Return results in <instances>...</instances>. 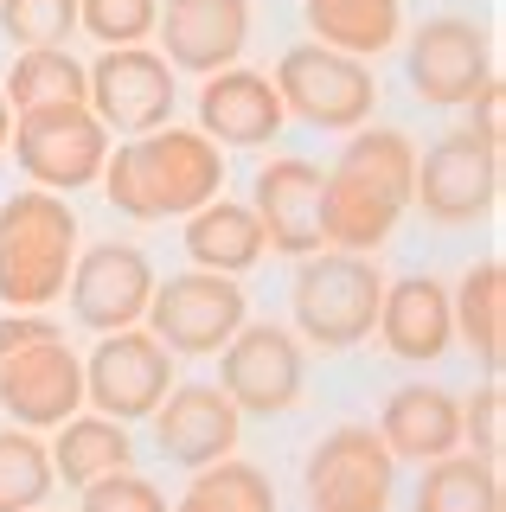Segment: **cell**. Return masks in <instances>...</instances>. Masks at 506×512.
I'll list each match as a JSON object with an SVG mask.
<instances>
[{
    "label": "cell",
    "instance_id": "83f0119b",
    "mask_svg": "<svg viewBox=\"0 0 506 512\" xmlns=\"http://www.w3.org/2000/svg\"><path fill=\"white\" fill-rule=\"evenodd\" d=\"M52 103H84V64L71 52H20L7 77V109L26 116V109H52Z\"/></svg>",
    "mask_w": 506,
    "mask_h": 512
},
{
    "label": "cell",
    "instance_id": "603a6c76",
    "mask_svg": "<svg viewBox=\"0 0 506 512\" xmlns=\"http://www.w3.org/2000/svg\"><path fill=\"white\" fill-rule=\"evenodd\" d=\"M302 13L314 26V45L346 52V58H378L398 39L404 0H302Z\"/></svg>",
    "mask_w": 506,
    "mask_h": 512
},
{
    "label": "cell",
    "instance_id": "5b68a950",
    "mask_svg": "<svg viewBox=\"0 0 506 512\" xmlns=\"http://www.w3.org/2000/svg\"><path fill=\"white\" fill-rule=\"evenodd\" d=\"M13 160L45 186V192H77L90 180H103L109 160V128L97 122L90 103H52V109H26L13 116Z\"/></svg>",
    "mask_w": 506,
    "mask_h": 512
},
{
    "label": "cell",
    "instance_id": "d590c367",
    "mask_svg": "<svg viewBox=\"0 0 506 512\" xmlns=\"http://www.w3.org/2000/svg\"><path fill=\"white\" fill-rule=\"evenodd\" d=\"M314 512H372V506H340V500H308Z\"/></svg>",
    "mask_w": 506,
    "mask_h": 512
},
{
    "label": "cell",
    "instance_id": "ac0fdd59",
    "mask_svg": "<svg viewBox=\"0 0 506 512\" xmlns=\"http://www.w3.org/2000/svg\"><path fill=\"white\" fill-rule=\"evenodd\" d=\"M282 128V96L263 71H244V64H225V71L205 77L199 90V135L218 141V148H263Z\"/></svg>",
    "mask_w": 506,
    "mask_h": 512
},
{
    "label": "cell",
    "instance_id": "8d00e7d4",
    "mask_svg": "<svg viewBox=\"0 0 506 512\" xmlns=\"http://www.w3.org/2000/svg\"><path fill=\"white\" fill-rule=\"evenodd\" d=\"M33 512H39V506H33Z\"/></svg>",
    "mask_w": 506,
    "mask_h": 512
},
{
    "label": "cell",
    "instance_id": "e0dca14e",
    "mask_svg": "<svg viewBox=\"0 0 506 512\" xmlns=\"http://www.w3.org/2000/svg\"><path fill=\"white\" fill-rule=\"evenodd\" d=\"M154 32L167 45V64H180L193 77H212L225 64H237V52H244L250 7L244 0H167Z\"/></svg>",
    "mask_w": 506,
    "mask_h": 512
},
{
    "label": "cell",
    "instance_id": "f546056e",
    "mask_svg": "<svg viewBox=\"0 0 506 512\" xmlns=\"http://www.w3.org/2000/svg\"><path fill=\"white\" fill-rule=\"evenodd\" d=\"M0 32L20 52H58L77 32V0H0Z\"/></svg>",
    "mask_w": 506,
    "mask_h": 512
},
{
    "label": "cell",
    "instance_id": "d6986e66",
    "mask_svg": "<svg viewBox=\"0 0 506 512\" xmlns=\"http://www.w3.org/2000/svg\"><path fill=\"white\" fill-rule=\"evenodd\" d=\"M250 212L263 224V244L282 256H314L321 250V167L314 160H270L257 173Z\"/></svg>",
    "mask_w": 506,
    "mask_h": 512
},
{
    "label": "cell",
    "instance_id": "484cf974",
    "mask_svg": "<svg viewBox=\"0 0 506 512\" xmlns=\"http://www.w3.org/2000/svg\"><path fill=\"white\" fill-rule=\"evenodd\" d=\"M417 512H506L500 500V468L481 455H436L423 461L417 480Z\"/></svg>",
    "mask_w": 506,
    "mask_h": 512
},
{
    "label": "cell",
    "instance_id": "4dcf8cb0",
    "mask_svg": "<svg viewBox=\"0 0 506 512\" xmlns=\"http://www.w3.org/2000/svg\"><path fill=\"white\" fill-rule=\"evenodd\" d=\"M161 20L154 0H77V26L103 45H141Z\"/></svg>",
    "mask_w": 506,
    "mask_h": 512
},
{
    "label": "cell",
    "instance_id": "f1b7e54d",
    "mask_svg": "<svg viewBox=\"0 0 506 512\" xmlns=\"http://www.w3.org/2000/svg\"><path fill=\"white\" fill-rule=\"evenodd\" d=\"M52 487V448H39L33 429H0V512H33Z\"/></svg>",
    "mask_w": 506,
    "mask_h": 512
},
{
    "label": "cell",
    "instance_id": "44dd1931",
    "mask_svg": "<svg viewBox=\"0 0 506 512\" xmlns=\"http://www.w3.org/2000/svg\"><path fill=\"white\" fill-rule=\"evenodd\" d=\"M378 442L391 448V461H436L462 448V404L436 384H404L378 416Z\"/></svg>",
    "mask_w": 506,
    "mask_h": 512
},
{
    "label": "cell",
    "instance_id": "8fae6325",
    "mask_svg": "<svg viewBox=\"0 0 506 512\" xmlns=\"http://www.w3.org/2000/svg\"><path fill=\"white\" fill-rule=\"evenodd\" d=\"M173 391V352L141 327L103 333V346L84 359V397L103 416L129 423V416H154V404Z\"/></svg>",
    "mask_w": 506,
    "mask_h": 512
},
{
    "label": "cell",
    "instance_id": "9c48e42d",
    "mask_svg": "<svg viewBox=\"0 0 506 512\" xmlns=\"http://www.w3.org/2000/svg\"><path fill=\"white\" fill-rule=\"evenodd\" d=\"M84 103L97 109V122L116 128V135H148V128H167L173 64L161 52H141V45H109V52L84 71Z\"/></svg>",
    "mask_w": 506,
    "mask_h": 512
},
{
    "label": "cell",
    "instance_id": "d4e9b609",
    "mask_svg": "<svg viewBox=\"0 0 506 512\" xmlns=\"http://www.w3.org/2000/svg\"><path fill=\"white\" fill-rule=\"evenodd\" d=\"M449 314H455V333L474 346V359L487 372H500V359H506V269L494 256L462 276V288L449 295Z\"/></svg>",
    "mask_w": 506,
    "mask_h": 512
},
{
    "label": "cell",
    "instance_id": "4316f807",
    "mask_svg": "<svg viewBox=\"0 0 506 512\" xmlns=\"http://www.w3.org/2000/svg\"><path fill=\"white\" fill-rule=\"evenodd\" d=\"M173 512H276V487L263 468L250 461H212V468H193V487Z\"/></svg>",
    "mask_w": 506,
    "mask_h": 512
},
{
    "label": "cell",
    "instance_id": "30bf717a",
    "mask_svg": "<svg viewBox=\"0 0 506 512\" xmlns=\"http://www.w3.org/2000/svg\"><path fill=\"white\" fill-rule=\"evenodd\" d=\"M410 199L423 205V218L436 224H474L494 212L500 199V154L487 141H474L468 128L462 135H442L430 154L417 160L410 173Z\"/></svg>",
    "mask_w": 506,
    "mask_h": 512
},
{
    "label": "cell",
    "instance_id": "7c38bea8",
    "mask_svg": "<svg viewBox=\"0 0 506 512\" xmlns=\"http://www.w3.org/2000/svg\"><path fill=\"white\" fill-rule=\"evenodd\" d=\"M218 359V391L250 416H282L302 397V346L282 327H237Z\"/></svg>",
    "mask_w": 506,
    "mask_h": 512
},
{
    "label": "cell",
    "instance_id": "8992f818",
    "mask_svg": "<svg viewBox=\"0 0 506 512\" xmlns=\"http://www.w3.org/2000/svg\"><path fill=\"white\" fill-rule=\"evenodd\" d=\"M141 320L173 359H205L244 327V288L231 276H212V269H186V276L154 282Z\"/></svg>",
    "mask_w": 506,
    "mask_h": 512
},
{
    "label": "cell",
    "instance_id": "9a60e30c",
    "mask_svg": "<svg viewBox=\"0 0 506 512\" xmlns=\"http://www.w3.org/2000/svg\"><path fill=\"white\" fill-rule=\"evenodd\" d=\"M237 429H244V410H237L218 384H173L161 404H154L161 455L180 461V468H212V461H225L237 448Z\"/></svg>",
    "mask_w": 506,
    "mask_h": 512
},
{
    "label": "cell",
    "instance_id": "e575fe53",
    "mask_svg": "<svg viewBox=\"0 0 506 512\" xmlns=\"http://www.w3.org/2000/svg\"><path fill=\"white\" fill-rule=\"evenodd\" d=\"M7 135H13V109H7V90H0V148H7Z\"/></svg>",
    "mask_w": 506,
    "mask_h": 512
},
{
    "label": "cell",
    "instance_id": "cb8c5ba5",
    "mask_svg": "<svg viewBox=\"0 0 506 512\" xmlns=\"http://www.w3.org/2000/svg\"><path fill=\"white\" fill-rule=\"evenodd\" d=\"M135 448H129V429L116 423V416H65L58 423V448H52V474L65 480V487L84 493L90 480L129 468Z\"/></svg>",
    "mask_w": 506,
    "mask_h": 512
},
{
    "label": "cell",
    "instance_id": "7402d4cb",
    "mask_svg": "<svg viewBox=\"0 0 506 512\" xmlns=\"http://www.w3.org/2000/svg\"><path fill=\"white\" fill-rule=\"evenodd\" d=\"M186 256L193 269H212V276H237L263 256V224L250 205H225L205 199L199 212H186Z\"/></svg>",
    "mask_w": 506,
    "mask_h": 512
},
{
    "label": "cell",
    "instance_id": "4fadbf2b",
    "mask_svg": "<svg viewBox=\"0 0 506 512\" xmlns=\"http://www.w3.org/2000/svg\"><path fill=\"white\" fill-rule=\"evenodd\" d=\"M410 90L423 96V103L436 109H455L468 103L474 90L494 77V52H487V32L474 20H455V13H442V20H423L417 39H410Z\"/></svg>",
    "mask_w": 506,
    "mask_h": 512
},
{
    "label": "cell",
    "instance_id": "3957f363",
    "mask_svg": "<svg viewBox=\"0 0 506 512\" xmlns=\"http://www.w3.org/2000/svg\"><path fill=\"white\" fill-rule=\"evenodd\" d=\"M77 263V212L58 192H13L0 205V301L52 308Z\"/></svg>",
    "mask_w": 506,
    "mask_h": 512
},
{
    "label": "cell",
    "instance_id": "836d02e7",
    "mask_svg": "<svg viewBox=\"0 0 506 512\" xmlns=\"http://www.w3.org/2000/svg\"><path fill=\"white\" fill-rule=\"evenodd\" d=\"M468 103H474V128H468V135L487 141V148L500 154V122H506V90H500V77H487V84L474 90Z\"/></svg>",
    "mask_w": 506,
    "mask_h": 512
},
{
    "label": "cell",
    "instance_id": "277c9868",
    "mask_svg": "<svg viewBox=\"0 0 506 512\" xmlns=\"http://www.w3.org/2000/svg\"><path fill=\"white\" fill-rule=\"evenodd\" d=\"M378 301H385V276L359 250H334V256L314 250L295 269V327H302V340L327 352L366 340L378 327Z\"/></svg>",
    "mask_w": 506,
    "mask_h": 512
},
{
    "label": "cell",
    "instance_id": "5bb4252c",
    "mask_svg": "<svg viewBox=\"0 0 506 512\" xmlns=\"http://www.w3.org/2000/svg\"><path fill=\"white\" fill-rule=\"evenodd\" d=\"M65 288H71V314L84 320L90 333H122V327L141 320V308H148L154 269H148V256L135 244H97V250H84L71 263Z\"/></svg>",
    "mask_w": 506,
    "mask_h": 512
},
{
    "label": "cell",
    "instance_id": "7a4b0ae2",
    "mask_svg": "<svg viewBox=\"0 0 506 512\" xmlns=\"http://www.w3.org/2000/svg\"><path fill=\"white\" fill-rule=\"evenodd\" d=\"M109 205L129 218H186L225 186V154L199 128H148L103 160Z\"/></svg>",
    "mask_w": 506,
    "mask_h": 512
},
{
    "label": "cell",
    "instance_id": "d6a6232c",
    "mask_svg": "<svg viewBox=\"0 0 506 512\" xmlns=\"http://www.w3.org/2000/svg\"><path fill=\"white\" fill-rule=\"evenodd\" d=\"M462 442H474L481 461H500V448H506V391L500 384H481L474 404H462Z\"/></svg>",
    "mask_w": 506,
    "mask_h": 512
},
{
    "label": "cell",
    "instance_id": "1f68e13d",
    "mask_svg": "<svg viewBox=\"0 0 506 512\" xmlns=\"http://www.w3.org/2000/svg\"><path fill=\"white\" fill-rule=\"evenodd\" d=\"M84 512H167V500H161V487L141 480L135 468H116V474H103V480L84 487Z\"/></svg>",
    "mask_w": 506,
    "mask_h": 512
},
{
    "label": "cell",
    "instance_id": "ffe728a7",
    "mask_svg": "<svg viewBox=\"0 0 506 512\" xmlns=\"http://www.w3.org/2000/svg\"><path fill=\"white\" fill-rule=\"evenodd\" d=\"M378 333L398 359L423 365V359H442L455 340V314H449V288L436 276H404L398 288H385L378 301Z\"/></svg>",
    "mask_w": 506,
    "mask_h": 512
},
{
    "label": "cell",
    "instance_id": "2e32d148",
    "mask_svg": "<svg viewBox=\"0 0 506 512\" xmlns=\"http://www.w3.org/2000/svg\"><path fill=\"white\" fill-rule=\"evenodd\" d=\"M391 474H398V461H391V448L378 442V429L346 423L308 455V500H340V506L385 512Z\"/></svg>",
    "mask_w": 506,
    "mask_h": 512
},
{
    "label": "cell",
    "instance_id": "52a82bcc",
    "mask_svg": "<svg viewBox=\"0 0 506 512\" xmlns=\"http://www.w3.org/2000/svg\"><path fill=\"white\" fill-rule=\"evenodd\" d=\"M276 96H282V116H302L314 128H366L378 84L366 58L327 52V45H295L276 64Z\"/></svg>",
    "mask_w": 506,
    "mask_h": 512
},
{
    "label": "cell",
    "instance_id": "ba28073f",
    "mask_svg": "<svg viewBox=\"0 0 506 512\" xmlns=\"http://www.w3.org/2000/svg\"><path fill=\"white\" fill-rule=\"evenodd\" d=\"M84 404V359L65 346V333H39L0 352V410L20 429H58Z\"/></svg>",
    "mask_w": 506,
    "mask_h": 512
},
{
    "label": "cell",
    "instance_id": "6da1fadb",
    "mask_svg": "<svg viewBox=\"0 0 506 512\" xmlns=\"http://www.w3.org/2000/svg\"><path fill=\"white\" fill-rule=\"evenodd\" d=\"M410 173H417V148L398 128H359L334 173H321V244L359 256L378 250L410 212Z\"/></svg>",
    "mask_w": 506,
    "mask_h": 512
}]
</instances>
